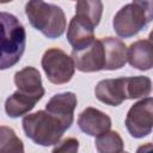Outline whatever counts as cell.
<instances>
[{"mask_svg": "<svg viewBox=\"0 0 153 153\" xmlns=\"http://www.w3.org/2000/svg\"><path fill=\"white\" fill-rule=\"evenodd\" d=\"M72 123L73 121L61 118L45 110L25 115L22 121L25 135L32 142L43 147L56 145Z\"/></svg>", "mask_w": 153, "mask_h": 153, "instance_id": "6da1fadb", "label": "cell"}, {"mask_svg": "<svg viewBox=\"0 0 153 153\" xmlns=\"http://www.w3.org/2000/svg\"><path fill=\"white\" fill-rule=\"evenodd\" d=\"M26 45V32L12 13L0 12V71L8 69L22 59Z\"/></svg>", "mask_w": 153, "mask_h": 153, "instance_id": "7a4b0ae2", "label": "cell"}, {"mask_svg": "<svg viewBox=\"0 0 153 153\" xmlns=\"http://www.w3.org/2000/svg\"><path fill=\"white\" fill-rule=\"evenodd\" d=\"M25 14L30 24L48 38H59L66 30V16L57 5L31 0L25 5Z\"/></svg>", "mask_w": 153, "mask_h": 153, "instance_id": "3957f363", "label": "cell"}, {"mask_svg": "<svg viewBox=\"0 0 153 153\" xmlns=\"http://www.w3.org/2000/svg\"><path fill=\"white\" fill-rule=\"evenodd\" d=\"M152 1H133L121 7L112 20V26L117 36L129 38L139 33L152 20Z\"/></svg>", "mask_w": 153, "mask_h": 153, "instance_id": "277c9868", "label": "cell"}, {"mask_svg": "<svg viewBox=\"0 0 153 153\" xmlns=\"http://www.w3.org/2000/svg\"><path fill=\"white\" fill-rule=\"evenodd\" d=\"M41 65L48 80L56 85L68 82L75 72L72 57L59 48H49L45 50Z\"/></svg>", "mask_w": 153, "mask_h": 153, "instance_id": "5b68a950", "label": "cell"}, {"mask_svg": "<svg viewBox=\"0 0 153 153\" xmlns=\"http://www.w3.org/2000/svg\"><path fill=\"white\" fill-rule=\"evenodd\" d=\"M152 126L153 99L152 97H146L131 105L126 117V127L133 137L141 139L151 134Z\"/></svg>", "mask_w": 153, "mask_h": 153, "instance_id": "8992f818", "label": "cell"}, {"mask_svg": "<svg viewBox=\"0 0 153 153\" xmlns=\"http://www.w3.org/2000/svg\"><path fill=\"white\" fill-rule=\"evenodd\" d=\"M71 57L75 68L80 72L91 73L104 69V49L100 39H94L81 50H72Z\"/></svg>", "mask_w": 153, "mask_h": 153, "instance_id": "52a82bcc", "label": "cell"}, {"mask_svg": "<svg viewBox=\"0 0 153 153\" xmlns=\"http://www.w3.org/2000/svg\"><path fill=\"white\" fill-rule=\"evenodd\" d=\"M67 41L73 50H81L94 41V26L88 19L75 14L67 29Z\"/></svg>", "mask_w": 153, "mask_h": 153, "instance_id": "ba28073f", "label": "cell"}, {"mask_svg": "<svg viewBox=\"0 0 153 153\" xmlns=\"http://www.w3.org/2000/svg\"><path fill=\"white\" fill-rule=\"evenodd\" d=\"M78 127L79 129L90 135V136H99L111 128V118L103 111L88 106L78 117Z\"/></svg>", "mask_w": 153, "mask_h": 153, "instance_id": "9c48e42d", "label": "cell"}, {"mask_svg": "<svg viewBox=\"0 0 153 153\" xmlns=\"http://www.w3.org/2000/svg\"><path fill=\"white\" fill-rule=\"evenodd\" d=\"M94 94L98 100L106 105H121L127 99L124 88V76L100 80L94 87Z\"/></svg>", "mask_w": 153, "mask_h": 153, "instance_id": "30bf717a", "label": "cell"}, {"mask_svg": "<svg viewBox=\"0 0 153 153\" xmlns=\"http://www.w3.org/2000/svg\"><path fill=\"white\" fill-rule=\"evenodd\" d=\"M100 41L104 49V69L115 71L124 67L127 63V45L124 42L115 37H104Z\"/></svg>", "mask_w": 153, "mask_h": 153, "instance_id": "8fae6325", "label": "cell"}, {"mask_svg": "<svg viewBox=\"0 0 153 153\" xmlns=\"http://www.w3.org/2000/svg\"><path fill=\"white\" fill-rule=\"evenodd\" d=\"M127 61L139 71H149L153 66V48L151 39L135 41L127 48Z\"/></svg>", "mask_w": 153, "mask_h": 153, "instance_id": "7c38bea8", "label": "cell"}, {"mask_svg": "<svg viewBox=\"0 0 153 153\" xmlns=\"http://www.w3.org/2000/svg\"><path fill=\"white\" fill-rule=\"evenodd\" d=\"M14 84L19 91L37 96L42 98L44 96V87L42 85V78L35 67H25L14 74Z\"/></svg>", "mask_w": 153, "mask_h": 153, "instance_id": "4fadbf2b", "label": "cell"}, {"mask_svg": "<svg viewBox=\"0 0 153 153\" xmlns=\"http://www.w3.org/2000/svg\"><path fill=\"white\" fill-rule=\"evenodd\" d=\"M41 98L17 90L5 102V111L8 117L18 118L29 114Z\"/></svg>", "mask_w": 153, "mask_h": 153, "instance_id": "5bb4252c", "label": "cell"}, {"mask_svg": "<svg viewBox=\"0 0 153 153\" xmlns=\"http://www.w3.org/2000/svg\"><path fill=\"white\" fill-rule=\"evenodd\" d=\"M76 96L73 92H62L53 96L45 105V111L61 118L74 121V110L76 108Z\"/></svg>", "mask_w": 153, "mask_h": 153, "instance_id": "9a60e30c", "label": "cell"}, {"mask_svg": "<svg viewBox=\"0 0 153 153\" xmlns=\"http://www.w3.org/2000/svg\"><path fill=\"white\" fill-rule=\"evenodd\" d=\"M124 88L127 99L146 98L152 91V81L148 76H124Z\"/></svg>", "mask_w": 153, "mask_h": 153, "instance_id": "2e32d148", "label": "cell"}, {"mask_svg": "<svg viewBox=\"0 0 153 153\" xmlns=\"http://www.w3.org/2000/svg\"><path fill=\"white\" fill-rule=\"evenodd\" d=\"M98 153H120L123 151V140L115 130H109L94 140Z\"/></svg>", "mask_w": 153, "mask_h": 153, "instance_id": "e0dca14e", "label": "cell"}, {"mask_svg": "<svg viewBox=\"0 0 153 153\" xmlns=\"http://www.w3.org/2000/svg\"><path fill=\"white\" fill-rule=\"evenodd\" d=\"M103 2L98 0H80L75 4V14L82 16L96 27L102 18Z\"/></svg>", "mask_w": 153, "mask_h": 153, "instance_id": "ac0fdd59", "label": "cell"}, {"mask_svg": "<svg viewBox=\"0 0 153 153\" xmlns=\"http://www.w3.org/2000/svg\"><path fill=\"white\" fill-rule=\"evenodd\" d=\"M0 153H24L23 141L6 126H0Z\"/></svg>", "mask_w": 153, "mask_h": 153, "instance_id": "d6986e66", "label": "cell"}, {"mask_svg": "<svg viewBox=\"0 0 153 153\" xmlns=\"http://www.w3.org/2000/svg\"><path fill=\"white\" fill-rule=\"evenodd\" d=\"M79 141L74 137H67L61 142H57L51 153H78Z\"/></svg>", "mask_w": 153, "mask_h": 153, "instance_id": "ffe728a7", "label": "cell"}, {"mask_svg": "<svg viewBox=\"0 0 153 153\" xmlns=\"http://www.w3.org/2000/svg\"><path fill=\"white\" fill-rule=\"evenodd\" d=\"M152 149H153L152 143L148 142V143H145V145L140 146V147L137 148L136 153H152Z\"/></svg>", "mask_w": 153, "mask_h": 153, "instance_id": "44dd1931", "label": "cell"}, {"mask_svg": "<svg viewBox=\"0 0 153 153\" xmlns=\"http://www.w3.org/2000/svg\"><path fill=\"white\" fill-rule=\"evenodd\" d=\"M120 153H128V152H126V151H122V152H120Z\"/></svg>", "mask_w": 153, "mask_h": 153, "instance_id": "7402d4cb", "label": "cell"}]
</instances>
